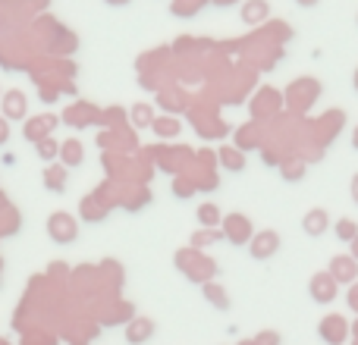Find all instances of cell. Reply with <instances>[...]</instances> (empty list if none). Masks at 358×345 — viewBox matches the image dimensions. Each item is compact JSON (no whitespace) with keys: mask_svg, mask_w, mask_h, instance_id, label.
<instances>
[{"mask_svg":"<svg viewBox=\"0 0 358 345\" xmlns=\"http://www.w3.org/2000/svg\"><path fill=\"white\" fill-rule=\"evenodd\" d=\"M66 157H69V163L82 161V148H76V145H69V148H66Z\"/></svg>","mask_w":358,"mask_h":345,"instance_id":"3957f363","label":"cell"},{"mask_svg":"<svg viewBox=\"0 0 358 345\" xmlns=\"http://www.w3.org/2000/svg\"><path fill=\"white\" fill-rule=\"evenodd\" d=\"M324 223H327V220H324V210H315V214L305 216V229H308L311 235H321L324 233Z\"/></svg>","mask_w":358,"mask_h":345,"instance_id":"6da1fadb","label":"cell"},{"mask_svg":"<svg viewBox=\"0 0 358 345\" xmlns=\"http://www.w3.org/2000/svg\"><path fill=\"white\" fill-rule=\"evenodd\" d=\"M352 195H358V176H355V182H352Z\"/></svg>","mask_w":358,"mask_h":345,"instance_id":"52a82bcc","label":"cell"},{"mask_svg":"<svg viewBox=\"0 0 358 345\" xmlns=\"http://www.w3.org/2000/svg\"><path fill=\"white\" fill-rule=\"evenodd\" d=\"M355 85H358V73H355Z\"/></svg>","mask_w":358,"mask_h":345,"instance_id":"9c48e42d","label":"cell"},{"mask_svg":"<svg viewBox=\"0 0 358 345\" xmlns=\"http://www.w3.org/2000/svg\"><path fill=\"white\" fill-rule=\"evenodd\" d=\"M54 151H57V145H50V142H41V157H54Z\"/></svg>","mask_w":358,"mask_h":345,"instance_id":"277c9868","label":"cell"},{"mask_svg":"<svg viewBox=\"0 0 358 345\" xmlns=\"http://www.w3.org/2000/svg\"><path fill=\"white\" fill-rule=\"evenodd\" d=\"M0 142H6V126L0 123Z\"/></svg>","mask_w":358,"mask_h":345,"instance_id":"8992f818","label":"cell"},{"mask_svg":"<svg viewBox=\"0 0 358 345\" xmlns=\"http://www.w3.org/2000/svg\"><path fill=\"white\" fill-rule=\"evenodd\" d=\"M336 229H340V239H355V235H358V226H352V223H349V220H340V226H336Z\"/></svg>","mask_w":358,"mask_h":345,"instance_id":"7a4b0ae2","label":"cell"},{"mask_svg":"<svg viewBox=\"0 0 358 345\" xmlns=\"http://www.w3.org/2000/svg\"><path fill=\"white\" fill-rule=\"evenodd\" d=\"M107 3H126V0H107Z\"/></svg>","mask_w":358,"mask_h":345,"instance_id":"ba28073f","label":"cell"},{"mask_svg":"<svg viewBox=\"0 0 358 345\" xmlns=\"http://www.w3.org/2000/svg\"><path fill=\"white\" fill-rule=\"evenodd\" d=\"M296 3H299V6H315L317 0H296Z\"/></svg>","mask_w":358,"mask_h":345,"instance_id":"5b68a950","label":"cell"}]
</instances>
